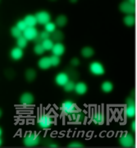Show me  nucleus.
<instances>
[{
  "mask_svg": "<svg viewBox=\"0 0 137 148\" xmlns=\"http://www.w3.org/2000/svg\"><path fill=\"white\" fill-rule=\"evenodd\" d=\"M40 143V136L35 132H27L23 138V144L26 147H35Z\"/></svg>",
  "mask_w": 137,
  "mask_h": 148,
  "instance_id": "nucleus-1",
  "label": "nucleus"
},
{
  "mask_svg": "<svg viewBox=\"0 0 137 148\" xmlns=\"http://www.w3.org/2000/svg\"><path fill=\"white\" fill-rule=\"evenodd\" d=\"M54 123V119L53 117L49 116L45 114H41L37 119V123L39 127L42 129H48Z\"/></svg>",
  "mask_w": 137,
  "mask_h": 148,
  "instance_id": "nucleus-2",
  "label": "nucleus"
},
{
  "mask_svg": "<svg viewBox=\"0 0 137 148\" xmlns=\"http://www.w3.org/2000/svg\"><path fill=\"white\" fill-rule=\"evenodd\" d=\"M119 143L122 147L131 148L135 147V139L133 135L127 132H123L119 138Z\"/></svg>",
  "mask_w": 137,
  "mask_h": 148,
  "instance_id": "nucleus-3",
  "label": "nucleus"
},
{
  "mask_svg": "<svg viewBox=\"0 0 137 148\" xmlns=\"http://www.w3.org/2000/svg\"><path fill=\"white\" fill-rule=\"evenodd\" d=\"M89 69L90 73L95 76H102L105 73V69L104 65L98 61L92 62L89 66Z\"/></svg>",
  "mask_w": 137,
  "mask_h": 148,
  "instance_id": "nucleus-4",
  "label": "nucleus"
},
{
  "mask_svg": "<svg viewBox=\"0 0 137 148\" xmlns=\"http://www.w3.org/2000/svg\"><path fill=\"white\" fill-rule=\"evenodd\" d=\"M119 10L126 15H134L136 12V5L132 4L129 1H123L119 5Z\"/></svg>",
  "mask_w": 137,
  "mask_h": 148,
  "instance_id": "nucleus-5",
  "label": "nucleus"
},
{
  "mask_svg": "<svg viewBox=\"0 0 137 148\" xmlns=\"http://www.w3.org/2000/svg\"><path fill=\"white\" fill-rule=\"evenodd\" d=\"M61 110L63 113L64 114L67 115L69 114L77 112V106L74 104L73 102L70 100H67L64 102L62 103V107H61Z\"/></svg>",
  "mask_w": 137,
  "mask_h": 148,
  "instance_id": "nucleus-6",
  "label": "nucleus"
},
{
  "mask_svg": "<svg viewBox=\"0 0 137 148\" xmlns=\"http://www.w3.org/2000/svg\"><path fill=\"white\" fill-rule=\"evenodd\" d=\"M36 18L37 23L40 25H46L49 21H51V15L49 12L46 11H40L38 12L35 15Z\"/></svg>",
  "mask_w": 137,
  "mask_h": 148,
  "instance_id": "nucleus-7",
  "label": "nucleus"
},
{
  "mask_svg": "<svg viewBox=\"0 0 137 148\" xmlns=\"http://www.w3.org/2000/svg\"><path fill=\"white\" fill-rule=\"evenodd\" d=\"M39 36V32L35 27H27V29L22 32V36L25 37L28 41H33Z\"/></svg>",
  "mask_w": 137,
  "mask_h": 148,
  "instance_id": "nucleus-8",
  "label": "nucleus"
},
{
  "mask_svg": "<svg viewBox=\"0 0 137 148\" xmlns=\"http://www.w3.org/2000/svg\"><path fill=\"white\" fill-rule=\"evenodd\" d=\"M105 120V118H104V112L98 109L97 110H95L93 114V116H92V121L95 124L97 125H102L104 124Z\"/></svg>",
  "mask_w": 137,
  "mask_h": 148,
  "instance_id": "nucleus-9",
  "label": "nucleus"
},
{
  "mask_svg": "<svg viewBox=\"0 0 137 148\" xmlns=\"http://www.w3.org/2000/svg\"><path fill=\"white\" fill-rule=\"evenodd\" d=\"M34 101V95L31 92H24L20 97V102L22 106H31Z\"/></svg>",
  "mask_w": 137,
  "mask_h": 148,
  "instance_id": "nucleus-10",
  "label": "nucleus"
},
{
  "mask_svg": "<svg viewBox=\"0 0 137 148\" xmlns=\"http://www.w3.org/2000/svg\"><path fill=\"white\" fill-rule=\"evenodd\" d=\"M69 80H70V77L67 73H59L56 75L54 81H55V83L58 86H63Z\"/></svg>",
  "mask_w": 137,
  "mask_h": 148,
  "instance_id": "nucleus-11",
  "label": "nucleus"
},
{
  "mask_svg": "<svg viewBox=\"0 0 137 148\" xmlns=\"http://www.w3.org/2000/svg\"><path fill=\"white\" fill-rule=\"evenodd\" d=\"M51 51H52L53 55L60 57V56L63 55L65 53V46L63 43H55L53 45V47L51 49Z\"/></svg>",
  "mask_w": 137,
  "mask_h": 148,
  "instance_id": "nucleus-12",
  "label": "nucleus"
},
{
  "mask_svg": "<svg viewBox=\"0 0 137 148\" xmlns=\"http://www.w3.org/2000/svg\"><path fill=\"white\" fill-rule=\"evenodd\" d=\"M24 55V52H23V49H21L20 48L15 47L13 48L10 52V57L14 61H18L22 58Z\"/></svg>",
  "mask_w": 137,
  "mask_h": 148,
  "instance_id": "nucleus-13",
  "label": "nucleus"
},
{
  "mask_svg": "<svg viewBox=\"0 0 137 148\" xmlns=\"http://www.w3.org/2000/svg\"><path fill=\"white\" fill-rule=\"evenodd\" d=\"M38 67L42 70H47L51 68V63L49 57H42L38 61Z\"/></svg>",
  "mask_w": 137,
  "mask_h": 148,
  "instance_id": "nucleus-14",
  "label": "nucleus"
},
{
  "mask_svg": "<svg viewBox=\"0 0 137 148\" xmlns=\"http://www.w3.org/2000/svg\"><path fill=\"white\" fill-rule=\"evenodd\" d=\"M87 90H88V87H87V85L85 84V82H77L76 84L75 85V88H74V90L75 92L77 94V95H85L86 92H87Z\"/></svg>",
  "mask_w": 137,
  "mask_h": 148,
  "instance_id": "nucleus-15",
  "label": "nucleus"
},
{
  "mask_svg": "<svg viewBox=\"0 0 137 148\" xmlns=\"http://www.w3.org/2000/svg\"><path fill=\"white\" fill-rule=\"evenodd\" d=\"M24 22L26 23L27 27H35L37 25V21L35 15H32V14H29L27 15L24 18Z\"/></svg>",
  "mask_w": 137,
  "mask_h": 148,
  "instance_id": "nucleus-16",
  "label": "nucleus"
},
{
  "mask_svg": "<svg viewBox=\"0 0 137 148\" xmlns=\"http://www.w3.org/2000/svg\"><path fill=\"white\" fill-rule=\"evenodd\" d=\"M50 38H51V40H53V42L61 43V41H63L64 39L63 32H62L61 31L56 30L55 32H53V33L51 34Z\"/></svg>",
  "mask_w": 137,
  "mask_h": 148,
  "instance_id": "nucleus-17",
  "label": "nucleus"
},
{
  "mask_svg": "<svg viewBox=\"0 0 137 148\" xmlns=\"http://www.w3.org/2000/svg\"><path fill=\"white\" fill-rule=\"evenodd\" d=\"M125 115L129 118V119H132L136 115V106L135 105H132V106H127L125 108Z\"/></svg>",
  "mask_w": 137,
  "mask_h": 148,
  "instance_id": "nucleus-18",
  "label": "nucleus"
},
{
  "mask_svg": "<svg viewBox=\"0 0 137 148\" xmlns=\"http://www.w3.org/2000/svg\"><path fill=\"white\" fill-rule=\"evenodd\" d=\"M101 90L104 93H110L113 90V85L110 81H105L101 84Z\"/></svg>",
  "mask_w": 137,
  "mask_h": 148,
  "instance_id": "nucleus-19",
  "label": "nucleus"
},
{
  "mask_svg": "<svg viewBox=\"0 0 137 148\" xmlns=\"http://www.w3.org/2000/svg\"><path fill=\"white\" fill-rule=\"evenodd\" d=\"M80 53H81V55H82L84 58H90V57H92V56L94 55L95 51H94V49L91 47H90V46H86V47H84L81 49Z\"/></svg>",
  "mask_w": 137,
  "mask_h": 148,
  "instance_id": "nucleus-20",
  "label": "nucleus"
},
{
  "mask_svg": "<svg viewBox=\"0 0 137 148\" xmlns=\"http://www.w3.org/2000/svg\"><path fill=\"white\" fill-rule=\"evenodd\" d=\"M67 23V18L65 15H59L55 21V25L56 27H63L64 26H66Z\"/></svg>",
  "mask_w": 137,
  "mask_h": 148,
  "instance_id": "nucleus-21",
  "label": "nucleus"
},
{
  "mask_svg": "<svg viewBox=\"0 0 137 148\" xmlns=\"http://www.w3.org/2000/svg\"><path fill=\"white\" fill-rule=\"evenodd\" d=\"M123 22L127 27H133L135 25V22H136L135 16H134V15H127V16H124V18H123Z\"/></svg>",
  "mask_w": 137,
  "mask_h": 148,
  "instance_id": "nucleus-22",
  "label": "nucleus"
},
{
  "mask_svg": "<svg viewBox=\"0 0 137 148\" xmlns=\"http://www.w3.org/2000/svg\"><path fill=\"white\" fill-rule=\"evenodd\" d=\"M36 72L32 69H27L26 71V73H25V77H26V79L28 82H33L34 80L36 78Z\"/></svg>",
  "mask_w": 137,
  "mask_h": 148,
  "instance_id": "nucleus-23",
  "label": "nucleus"
},
{
  "mask_svg": "<svg viewBox=\"0 0 137 148\" xmlns=\"http://www.w3.org/2000/svg\"><path fill=\"white\" fill-rule=\"evenodd\" d=\"M28 45V40L25 37L21 36L16 39V47L20 48L21 49H26Z\"/></svg>",
  "mask_w": 137,
  "mask_h": 148,
  "instance_id": "nucleus-24",
  "label": "nucleus"
},
{
  "mask_svg": "<svg viewBox=\"0 0 137 148\" xmlns=\"http://www.w3.org/2000/svg\"><path fill=\"white\" fill-rule=\"evenodd\" d=\"M41 45H42L44 51H49V50H51L53 49L54 43L51 39H48V40H43Z\"/></svg>",
  "mask_w": 137,
  "mask_h": 148,
  "instance_id": "nucleus-25",
  "label": "nucleus"
},
{
  "mask_svg": "<svg viewBox=\"0 0 137 148\" xmlns=\"http://www.w3.org/2000/svg\"><path fill=\"white\" fill-rule=\"evenodd\" d=\"M56 28H57V27H56L55 23H53L52 21H49L46 25H44V31L50 33V34H52L53 32H55Z\"/></svg>",
  "mask_w": 137,
  "mask_h": 148,
  "instance_id": "nucleus-26",
  "label": "nucleus"
},
{
  "mask_svg": "<svg viewBox=\"0 0 137 148\" xmlns=\"http://www.w3.org/2000/svg\"><path fill=\"white\" fill-rule=\"evenodd\" d=\"M75 82H74L73 81H70L69 80L68 82L66 83V84L64 85L63 86V89L65 91H67V92H70V91H72L74 90V88H75Z\"/></svg>",
  "mask_w": 137,
  "mask_h": 148,
  "instance_id": "nucleus-27",
  "label": "nucleus"
},
{
  "mask_svg": "<svg viewBox=\"0 0 137 148\" xmlns=\"http://www.w3.org/2000/svg\"><path fill=\"white\" fill-rule=\"evenodd\" d=\"M11 34H12V36L14 37V38H16V39L22 36V32H21L16 26L11 28Z\"/></svg>",
  "mask_w": 137,
  "mask_h": 148,
  "instance_id": "nucleus-28",
  "label": "nucleus"
},
{
  "mask_svg": "<svg viewBox=\"0 0 137 148\" xmlns=\"http://www.w3.org/2000/svg\"><path fill=\"white\" fill-rule=\"evenodd\" d=\"M49 58H50L51 67H57V66H58V65L60 64V63H61L60 57H58V56L52 55L51 57H49Z\"/></svg>",
  "mask_w": 137,
  "mask_h": 148,
  "instance_id": "nucleus-29",
  "label": "nucleus"
},
{
  "mask_svg": "<svg viewBox=\"0 0 137 148\" xmlns=\"http://www.w3.org/2000/svg\"><path fill=\"white\" fill-rule=\"evenodd\" d=\"M34 53L37 54V55H42V54H44V49L41 44L35 45V47H34Z\"/></svg>",
  "mask_w": 137,
  "mask_h": 148,
  "instance_id": "nucleus-30",
  "label": "nucleus"
},
{
  "mask_svg": "<svg viewBox=\"0 0 137 148\" xmlns=\"http://www.w3.org/2000/svg\"><path fill=\"white\" fill-rule=\"evenodd\" d=\"M16 27L21 31V32H24L26 29H27V25H26V23L24 22V21L23 20H20V21H18L17 22H16Z\"/></svg>",
  "mask_w": 137,
  "mask_h": 148,
  "instance_id": "nucleus-31",
  "label": "nucleus"
},
{
  "mask_svg": "<svg viewBox=\"0 0 137 148\" xmlns=\"http://www.w3.org/2000/svg\"><path fill=\"white\" fill-rule=\"evenodd\" d=\"M39 36L41 38L42 40H48V39H50L51 34L48 33V32H45V31H43V32H41L39 34Z\"/></svg>",
  "mask_w": 137,
  "mask_h": 148,
  "instance_id": "nucleus-32",
  "label": "nucleus"
},
{
  "mask_svg": "<svg viewBox=\"0 0 137 148\" xmlns=\"http://www.w3.org/2000/svg\"><path fill=\"white\" fill-rule=\"evenodd\" d=\"M67 147L69 148H82L84 147V145L78 142H73V143H70Z\"/></svg>",
  "mask_w": 137,
  "mask_h": 148,
  "instance_id": "nucleus-33",
  "label": "nucleus"
},
{
  "mask_svg": "<svg viewBox=\"0 0 137 148\" xmlns=\"http://www.w3.org/2000/svg\"><path fill=\"white\" fill-rule=\"evenodd\" d=\"M71 64H72V66H73V67H77L80 64L79 59L77 58H73L71 60Z\"/></svg>",
  "mask_w": 137,
  "mask_h": 148,
  "instance_id": "nucleus-34",
  "label": "nucleus"
},
{
  "mask_svg": "<svg viewBox=\"0 0 137 148\" xmlns=\"http://www.w3.org/2000/svg\"><path fill=\"white\" fill-rule=\"evenodd\" d=\"M84 119V114L82 113H76V122H80L83 120Z\"/></svg>",
  "mask_w": 137,
  "mask_h": 148,
  "instance_id": "nucleus-35",
  "label": "nucleus"
},
{
  "mask_svg": "<svg viewBox=\"0 0 137 148\" xmlns=\"http://www.w3.org/2000/svg\"><path fill=\"white\" fill-rule=\"evenodd\" d=\"M127 106H132V105H135V101L132 97H128L126 101Z\"/></svg>",
  "mask_w": 137,
  "mask_h": 148,
  "instance_id": "nucleus-36",
  "label": "nucleus"
},
{
  "mask_svg": "<svg viewBox=\"0 0 137 148\" xmlns=\"http://www.w3.org/2000/svg\"><path fill=\"white\" fill-rule=\"evenodd\" d=\"M33 41L35 43V45H40V44H41L43 42V40H41V38L40 37V36H38Z\"/></svg>",
  "mask_w": 137,
  "mask_h": 148,
  "instance_id": "nucleus-37",
  "label": "nucleus"
},
{
  "mask_svg": "<svg viewBox=\"0 0 137 148\" xmlns=\"http://www.w3.org/2000/svg\"><path fill=\"white\" fill-rule=\"evenodd\" d=\"M131 127H132V132H136V123L135 120H133L132 122V124H131Z\"/></svg>",
  "mask_w": 137,
  "mask_h": 148,
  "instance_id": "nucleus-38",
  "label": "nucleus"
},
{
  "mask_svg": "<svg viewBox=\"0 0 137 148\" xmlns=\"http://www.w3.org/2000/svg\"><path fill=\"white\" fill-rule=\"evenodd\" d=\"M48 147L57 148L58 147V144H55V143H50V144H49V146H48Z\"/></svg>",
  "mask_w": 137,
  "mask_h": 148,
  "instance_id": "nucleus-39",
  "label": "nucleus"
},
{
  "mask_svg": "<svg viewBox=\"0 0 137 148\" xmlns=\"http://www.w3.org/2000/svg\"><path fill=\"white\" fill-rule=\"evenodd\" d=\"M2 133H3V130H2V128L0 127V137L2 136Z\"/></svg>",
  "mask_w": 137,
  "mask_h": 148,
  "instance_id": "nucleus-40",
  "label": "nucleus"
},
{
  "mask_svg": "<svg viewBox=\"0 0 137 148\" xmlns=\"http://www.w3.org/2000/svg\"><path fill=\"white\" fill-rule=\"evenodd\" d=\"M2 144H3V140L1 139V138H0V147L2 146Z\"/></svg>",
  "mask_w": 137,
  "mask_h": 148,
  "instance_id": "nucleus-41",
  "label": "nucleus"
},
{
  "mask_svg": "<svg viewBox=\"0 0 137 148\" xmlns=\"http://www.w3.org/2000/svg\"><path fill=\"white\" fill-rule=\"evenodd\" d=\"M2 114H3V112H2V110H0V118L2 117Z\"/></svg>",
  "mask_w": 137,
  "mask_h": 148,
  "instance_id": "nucleus-42",
  "label": "nucleus"
}]
</instances>
